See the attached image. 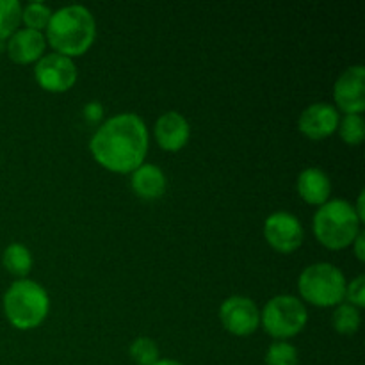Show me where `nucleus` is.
<instances>
[{
  "mask_svg": "<svg viewBox=\"0 0 365 365\" xmlns=\"http://www.w3.org/2000/svg\"><path fill=\"white\" fill-rule=\"evenodd\" d=\"M355 207V212H356V216H359V220L362 221H365V214H364V191H360V195H359V198H356V205H353Z\"/></svg>",
  "mask_w": 365,
  "mask_h": 365,
  "instance_id": "26",
  "label": "nucleus"
},
{
  "mask_svg": "<svg viewBox=\"0 0 365 365\" xmlns=\"http://www.w3.org/2000/svg\"><path fill=\"white\" fill-rule=\"evenodd\" d=\"M46 39L43 32L32 29H18L9 36L7 53L18 64H29L39 61L45 52Z\"/></svg>",
  "mask_w": 365,
  "mask_h": 365,
  "instance_id": "13",
  "label": "nucleus"
},
{
  "mask_svg": "<svg viewBox=\"0 0 365 365\" xmlns=\"http://www.w3.org/2000/svg\"><path fill=\"white\" fill-rule=\"evenodd\" d=\"M128 351L138 365H153L159 360V346L150 337H138L130 344Z\"/></svg>",
  "mask_w": 365,
  "mask_h": 365,
  "instance_id": "22",
  "label": "nucleus"
},
{
  "mask_svg": "<svg viewBox=\"0 0 365 365\" xmlns=\"http://www.w3.org/2000/svg\"><path fill=\"white\" fill-rule=\"evenodd\" d=\"M307 321L309 312L305 303L291 294L274 296L260 312L264 330L277 341H285L298 335L305 328Z\"/></svg>",
  "mask_w": 365,
  "mask_h": 365,
  "instance_id": "6",
  "label": "nucleus"
},
{
  "mask_svg": "<svg viewBox=\"0 0 365 365\" xmlns=\"http://www.w3.org/2000/svg\"><path fill=\"white\" fill-rule=\"evenodd\" d=\"M299 196L305 200L310 205H323L330 200L331 192V182L327 171L321 168H305L302 173L298 175V182H296Z\"/></svg>",
  "mask_w": 365,
  "mask_h": 365,
  "instance_id": "15",
  "label": "nucleus"
},
{
  "mask_svg": "<svg viewBox=\"0 0 365 365\" xmlns=\"http://www.w3.org/2000/svg\"><path fill=\"white\" fill-rule=\"evenodd\" d=\"M34 77L43 89L52 93L68 91L77 82V64L63 53L50 52L36 63Z\"/></svg>",
  "mask_w": 365,
  "mask_h": 365,
  "instance_id": "7",
  "label": "nucleus"
},
{
  "mask_svg": "<svg viewBox=\"0 0 365 365\" xmlns=\"http://www.w3.org/2000/svg\"><path fill=\"white\" fill-rule=\"evenodd\" d=\"M346 277L330 262H316L305 267L298 278L299 294L316 307H337L344 302Z\"/></svg>",
  "mask_w": 365,
  "mask_h": 365,
  "instance_id": "5",
  "label": "nucleus"
},
{
  "mask_svg": "<svg viewBox=\"0 0 365 365\" xmlns=\"http://www.w3.org/2000/svg\"><path fill=\"white\" fill-rule=\"evenodd\" d=\"M166 175L163 168L157 164H145L135 168L130 173V187L139 198L143 200H155L166 192Z\"/></svg>",
  "mask_w": 365,
  "mask_h": 365,
  "instance_id": "14",
  "label": "nucleus"
},
{
  "mask_svg": "<svg viewBox=\"0 0 365 365\" xmlns=\"http://www.w3.org/2000/svg\"><path fill=\"white\" fill-rule=\"evenodd\" d=\"M344 299H348L349 305L356 307V309H362L365 305V278L364 274L356 277L355 280H351L349 284H346V294Z\"/></svg>",
  "mask_w": 365,
  "mask_h": 365,
  "instance_id": "23",
  "label": "nucleus"
},
{
  "mask_svg": "<svg viewBox=\"0 0 365 365\" xmlns=\"http://www.w3.org/2000/svg\"><path fill=\"white\" fill-rule=\"evenodd\" d=\"M298 349L287 341H274L267 348L266 365H298Z\"/></svg>",
  "mask_w": 365,
  "mask_h": 365,
  "instance_id": "21",
  "label": "nucleus"
},
{
  "mask_svg": "<svg viewBox=\"0 0 365 365\" xmlns=\"http://www.w3.org/2000/svg\"><path fill=\"white\" fill-rule=\"evenodd\" d=\"M337 107L327 102L310 103L302 110L298 118V128L310 139H324L334 134L339 127Z\"/></svg>",
  "mask_w": 365,
  "mask_h": 365,
  "instance_id": "11",
  "label": "nucleus"
},
{
  "mask_svg": "<svg viewBox=\"0 0 365 365\" xmlns=\"http://www.w3.org/2000/svg\"><path fill=\"white\" fill-rule=\"evenodd\" d=\"M153 365H184V364L177 362V360H171V359H164V360L159 359Z\"/></svg>",
  "mask_w": 365,
  "mask_h": 365,
  "instance_id": "27",
  "label": "nucleus"
},
{
  "mask_svg": "<svg viewBox=\"0 0 365 365\" xmlns=\"http://www.w3.org/2000/svg\"><path fill=\"white\" fill-rule=\"evenodd\" d=\"M96 21L91 11L81 4H71L53 11L46 25L45 39L57 53L73 57L88 52L95 43Z\"/></svg>",
  "mask_w": 365,
  "mask_h": 365,
  "instance_id": "2",
  "label": "nucleus"
},
{
  "mask_svg": "<svg viewBox=\"0 0 365 365\" xmlns=\"http://www.w3.org/2000/svg\"><path fill=\"white\" fill-rule=\"evenodd\" d=\"M153 134H155L160 148L166 152H178L187 145L189 138H191V127L180 113L168 110V113L160 114L159 120L155 121Z\"/></svg>",
  "mask_w": 365,
  "mask_h": 365,
  "instance_id": "12",
  "label": "nucleus"
},
{
  "mask_svg": "<svg viewBox=\"0 0 365 365\" xmlns=\"http://www.w3.org/2000/svg\"><path fill=\"white\" fill-rule=\"evenodd\" d=\"M53 11L46 6L45 2H29L27 6L21 7V20L27 25V29H32V31H39L41 29H46L50 18H52Z\"/></svg>",
  "mask_w": 365,
  "mask_h": 365,
  "instance_id": "19",
  "label": "nucleus"
},
{
  "mask_svg": "<svg viewBox=\"0 0 365 365\" xmlns=\"http://www.w3.org/2000/svg\"><path fill=\"white\" fill-rule=\"evenodd\" d=\"M360 225L362 221L356 216L355 207L344 198L328 200L314 214V234L330 250L348 248L362 230Z\"/></svg>",
  "mask_w": 365,
  "mask_h": 365,
  "instance_id": "4",
  "label": "nucleus"
},
{
  "mask_svg": "<svg viewBox=\"0 0 365 365\" xmlns=\"http://www.w3.org/2000/svg\"><path fill=\"white\" fill-rule=\"evenodd\" d=\"M84 116L89 123H96V121L102 120L103 116V107L100 102H89L84 106Z\"/></svg>",
  "mask_w": 365,
  "mask_h": 365,
  "instance_id": "24",
  "label": "nucleus"
},
{
  "mask_svg": "<svg viewBox=\"0 0 365 365\" xmlns=\"http://www.w3.org/2000/svg\"><path fill=\"white\" fill-rule=\"evenodd\" d=\"M21 21V4L18 0H0V39L18 31Z\"/></svg>",
  "mask_w": 365,
  "mask_h": 365,
  "instance_id": "18",
  "label": "nucleus"
},
{
  "mask_svg": "<svg viewBox=\"0 0 365 365\" xmlns=\"http://www.w3.org/2000/svg\"><path fill=\"white\" fill-rule=\"evenodd\" d=\"M337 130L344 143L353 146L360 145V143L364 141L365 132V121L362 114H344V118L339 120Z\"/></svg>",
  "mask_w": 365,
  "mask_h": 365,
  "instance_id": "20",
  "label": "nucleus"
},
{
  "mask_svg": "<svg viewBox=\"0 0 365 365\" xmlns=\"http://www.w3.org/2000/svg\"><path fill=\"white\" fill-rule=\"evenodd\" d=\"M221 324L237 337L252 335L260 324V310L248 296H230L220 307Z\"/></svg>",
  "mask_w": 365,
  "mask_h": 365,
  "instance_id": "9",
  "label": "nucleus"
},
{
  "mask_svg": "<svg viewBox=\"0 0 365 365\" xmlns=\"http://www.w3.org/2000/svg\"><path fill=\"white\" fill-rule=\"evenodd\" d=\"M331 323L339 334L351 335L359 331L362 316H360V310L356 307L349 305V303H341L331 314Z\"/></svg>",
  "mask_w": 365,
  "mask_h": 365,
  "instance_id": "17",
  "label": "nucleus"
},
{
  "mask_svg": "<svg viewBox=\"0 0 365 365\" xmlns=\"http://www.w3.org/2000/svg\"><path fill=\"white\" fill-rule=\"evenodd\" d=\"M2 264L6 271L14 277L25 278L32 267V255L27 246L21 242H11L2 253Z\"/></svg>",
  "mask_w": 365,
  "mask_h": 365,
  "instance_id": "16",
  "label": "nucleus"
},
{
  "mask_svg": "<svg viewBox=\"0 0 365 365\" xmlns=\"http://www.w3.org/2000/svg\"><path fill=\"white\" fill-rule=\"evenodd\" d=\"M365 68L362 64L349 66L339 75L334 86V100L346 114H360L365 109Z\"/></svg>",
  "mask_w": 365,
  "mask_h": 365,
  "instance_id": "10",
  "label": "nucleus"
},
{
  "mask_svg": "<svg viewBox=\"0 0 365 365\" xmlns=\"http://www.w3.org/2000/svg\"><path fill=\"white\" fill-rule=\"evenodd\" d=\"M351 245L355 246V255H356V259L364 260V257H365V253H364V245H365V234H364V230H360L359 234H356L355 241H353Z\"/></svg>",
  "mask_w": 365,
  "mask_h": 365,
  "instance_id": "25",
  "label": "nucleus"
},
{
  "mask_svg": "<svg viewBox=\"0 0 365 365\" xmlns=\"http://www.w3.org/2000/svg\"><path fill=\"white\" fill-rule=\"evenodd\" d=\"M89 152L109 171L132 173L148 152L146 123L134 113L116 114L96 128L89 141Z\"/></svg>",
  "mask_w": 365,
  "mask_h": 365,
  "instance_id": "1",
  "label": "nucleus"
},
{
  "mask_svg": "<svg viewBox=\"0 0 365 365\" xmlns=\"http://www.w3.org/2000/svg\"><path fill=\"white\" fill-rule=\"evenodd\" d=\"M50 310L48 292L41 284L20 278L4 294V314L18 330H32L45 321Z\"/></svg>",
  "mask_w": 365,
  "mask_h": 365,
  "instance_id": "3",
  "label": "nucleus"
},
{
  "mask_svg": "<svg viewBox=\"0 0 365 365\" xmlns=\"http://www.w3.org/2000/svg\"><path fill=\"white\" fill-rule=\"evenodd\" d=\"M303 225L294 214L278 210L267 216L264 223V237L273 250L280 253H292L303 242Z\"/></svg>",
  "mask_w": 365,
  "mask_h": 365,
  "instance_id": "8",
  "label": "nucleus"
}]
</instances>
